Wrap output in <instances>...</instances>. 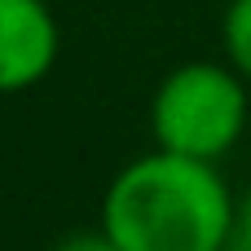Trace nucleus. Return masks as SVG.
I'll return each mask as SVG.
<instances>
[{
	"label": "nucleus",
	"instance_id": "1",
	"mask_svg": "<svg viewBox=\"0 0 251 251\" xmlns=\"http://www.w3.org/2000/svg\"><path fill=\"white\" fill-rule=\"evenodd\" d=\"M234 194L216 163L154 150L132 159L101 199V229L124 251H221Z\"/></svg>",
	"mask_w": 251,
	"mask_h": 251
},
{
	"label": "nucleus",
	"instance_id": "2",
	"mask_svg": "<svg viewBox=\"0 0 251 251\" xmlns=\"http://www.w3.org/2000/svg\"><path fill=\"white\" fill-rule=\"evenodd\" d=\"M150 128L159 150L216 163L247 128V88L234 66L185 62L154 88Z\"/></svg>",
	"mask_w": 251,
	"mask_h": 251
},
{
	"label": "nucleus",
	"instance_id": "3",
	"mask_svg": "<svg viewBox=\"0 0 251 251\" xmlns=\"http://www.w3.org/2000/svg\"><path fill=\"white\" fill-rule=\"evenodd\" d=\"M62 49L57 18L44 0H0V93L35 88Z\"/></svg>",
	"mask_w": 251,
	"mask_h": 251
},
{
	"label": "nucleus",
	"instance_id": "4",
	"mask_svg": "<svg viewBox=\"0 0 251 251\" xmlns=\"http://www.w3.org/2000/svg\"><path fill=\"white\" fill-rule=\"evenodd\" d=\"M221 40H225L229 66H234L243 79H251V0H234V4L225 9Z\"/></svg>",
	"mask_w": 251,
	"mask_h": 251
},
{
	"label": "nucleus",
	"instance_id": "5",
	"mask_svg": "<svg viewBox=\"0 0 251 251\" xmlns=\"http://www.w3.org/2000/svg\"><path fill=\"white\" fill-rule=\"evenodd\" d=\"M221 251H251V194L243 203H234V221H229V234H225Z\"/></svg>",
	"mask_w": 251,
	"mask_h": 251
},
{
	"label": "nucleus",
	"instance_id": "6",
	"mask_svg": "<svg viewBox=\"0 0 251 251\" xmlns=\"http://www.w3.org/2000/svg\"><path fill=\"white\" fill-rule=\"evenodd\" d=\"M53 251H124L106 229H93V234H71L66 243H57Z\"/></svg>",
	"mask_w": 251,
	"mask_h": 251
}]
</instances>
